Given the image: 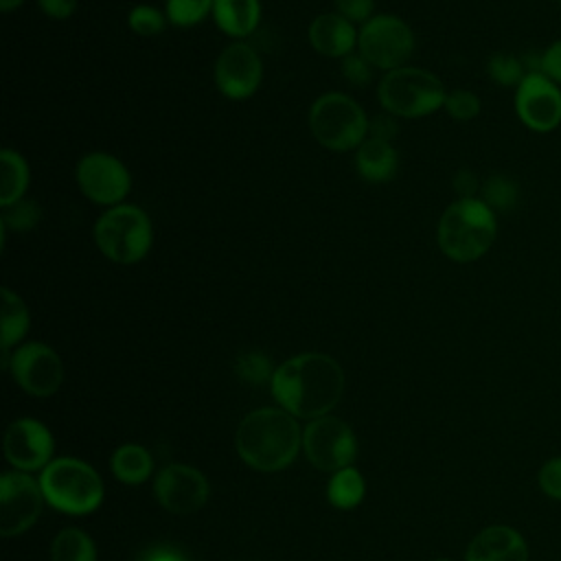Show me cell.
Wrapping results in <instances>:
<instances>
[{
    "label": "cell",
    "mask_w": 561,
    "mask_h": 561,
    "mask_svg": "<svg viewBox=\"0 0 561 561\" xmlns=\"http://www.w3.org/2000/svg\"><path fill=\"white\" fill-rule=\"evenodd\" d=\"M272 394L298 419L327 416L344 392V370L327 353H300L285 359L272 377Z\"/></svg>",
    "instance_id": "1"
},
{
    "label": "cell",
    "mask_w": 561,
    "mask_h": 561,
    "mask_svg": "<svg viewBox=\"0 0 561 561\" xmlns=\"http://www.w3.org/2000/svg\"><path fill=\"white\" fill-rule=\"evenodd\" d=\"M302 432L294 414L283 408L250 412L237 430V451L256 471H280L294 462Z\"/></svg>",
    "instance_id": "2"
},
{
    "label": "cell",
    "mask_w": 561,
    "mask_h": 561,
    "mask_svg": "<svg viewBox=\"0 0 561 561\" xmlns=\"http://www.w3.org/2000/svg\"><path fill=\"white\" fill-rule=\"evenodd\" d=\"M497 237L495 213L480 199L467 197L451 202L436 226L440 252L456 263L482 259Z\"/></svg>",
    "instance_id": "3"
},
{
    "label": "cell",
    "mask_w": 561,
    "mask_h": 561,
    "mask_svg": "<svg viewBox=\"0 0 561 561\" xmlns=\"http://www.w3.org/2000/svg\"><path fill=\"white\" fill-rule=\"evenodd\" d=\"M94 243L99 252L118 265L142 261L153 245V224L147 210L134 204L105 208L94 224Z\"/></svg>",
    "instance_id": "4"
},
{
    "label": "cell",
    "mask_w": 561,
    "mask_h": 561,
    "mask_svg": "<svg viewBox=\"0 0 561 561\" xmlns=\"http://www.w3.org/2000/svg\"><path fill=\"white\" fill-rule=\"evenodd\" d=\"M377 99L381 110L394 118H423L445 105L447 90L434 72L401 66L383 72L377 83Z\"/></svg>",
    "instance_id": "5"
},
{
    "label": "cell",
    "mask_w": 561,
    "mask_h": 561,
    "mask_svg": "<svg viewBox=\"0 0 561 561\" xmlns=\"http://www.w3.org/2000/svg\"><path fill=\"white\" fill-rule=\"evenodd\" d=\"M309 131L324 149L344 153L368 138V116L348 94L324 92L309 107Z\"/></svg>",
    "instance_id": "6"
},
{
    "label": "cell",
    "mask_w": 561,
    "mask_h": 561,
    "mask_svg": "<svg viewBox=\"0 0 561 561\" xmlns=\"http://www.w3.org/2000/svg\"><path fill=\"white\" fill-rule=\"evenodd\" d=\"M39 486L44 500L68 515H88L103 502L101 476L79 458H57L44 467Z\"/></svg>",
    "instance_id": "7"
},
{
    "label": "cell",
    "mask_w": 561,
    "mask_h": 561,
    "mask_svg": "<svg viewBox=\"0 0 561 561\" xmlns=\"http://www.w3.org/2000/svg\"><path fill=\"white\" fill-rule=\"evenodd\" d=\"M416 46L414 31L399 15H373L359 26L357 53L375 68L390 72L405 66Z\"/></svg>",
    "instance_id": "8"
},
{
    "label": "cell",
    "mask_w": 561,
    "mask_h": 561,
    "mask_svg": "<svg viewBox=\"0 0 561 561\" xmlns=\"http://www.w3.org/2000/svg\"><path fill=\"white\" fill-rule=\"evenodd\" d=\"M75 180L81 195L103 208L123 204L131 191V173L127 164L105 151L81 156L75 167Z\"/></svg>",
    "instance_id": "9"
},
{
    "label": "cell",
    "mask_w": 561,
    "mask_h": 561,
    "mask_svg": "<svg viewBox=\"0 0 561 561\" xmlns=\"http://www.w3.org/2000/svg\"><path fill=\"white\" fill-rule=\"evenodd\" d=\"M302 447L313 467L333 473L351 467L357 454V440L353 430L342 419L329 414L313 419L307 425L302 434Z\"/></svg>",
    "instance_id": "10"
},
{
    "label": "cell",
    "mask_w": 561,
    "mask_h": 561,
    "mask_svg": "<svg viewBox=\"0 0 561 561\" xmlns=\"http://www.w3.org/2000/svg\"><path fill=\"white\" fill-rule=\"evenodd\" d=\"M7 368L15 383L33 397H50L64 381V364L55 348L44 342L20 344L11 355Z\"/></svg>",
    "instance_id": "11"
},
{
    "label": "cell",
    "mask_w": 561,
    "mask_h": 561,
    "mask_svg": "<svg viewBox=\"0 0 561 561\" xmlns=\"http://www.w3.org/2000/svg\"><path fill=\"white\" fill-rule=\"evenodd\" d=\"M215 85L228 101H245L256 94L263 81V61L243 39L228 44L213 68Z\"/></svg>",
    "instance_id": "12"
},
{
    "label": "cell",
    "mask_w": 561,
    "mask_h": 561,
    "mask_svg": "<svg viewBox=\"0 0 561 561\" xmlns=\"http://www.w3.org/2000/svg\"><path fill=\"white\" fill-rule=\"evenodd\" d=\"M44 493L24 471H7L0 478V535L13 537L28 530L42 513Z\"/></svg>",
    "instance_id": "13"
},
{
    "label": "cell",
    "mask_w": 561,
    "mask_h": 561,
    "mask_svg": "<svg viewBox=\"0 0 561 561\" xmlns=\"http://www.w3.org/2000/svg\"><path fill=\"white\" fill-rule=\"evenodd\" d=\"M515 112L528 129L552 131L561 123V88L539 70L528 72L515 90Z\"/></svg>",
    "instance_id": "14"
},
{
    "label": "cell",
    "mask_w": 561,
    "mask_h": 561,
    "mask_svg": "<svg viewBox=\"0 0 561 561\" xmlns=\"http://www.w3.org/2000/svg\"><path fill=\"white\" fill-rule=\"evenodd\" d=\"M156 500L169 513H193L208 500L210 486L204 473L188 465H167L153 482Z\"/></svg>",
    "instance_id": "15"
},
{
    "label": "cell",
    "mask_w": 561,
    "mask_h": 561,
    "mask_svg": "<svg viewBox=\"0 0 561 561\" xmlns=\"http://www.w3.org/2000/svg\"><path fill=\"white\" fill-rule=\"evenodd\" d=\"M53 449V434L35 419H18L4 432V456L20 471L48 467Z\"/></svg>",
    "instance_id": "16"
},
{
    "label": "cell",
    "mask_w": 561,
    "mask_h": 561,
    "mask_svg": "<svg viewBox=\"0 0 561 561\" xmlns=\"http://www.w3.org/2000/svg\"><path fill=\"white\" fill-rule=\"evenodd\" d=\"M524 535L506 524L482 528L467 546L465 561H528Z\"/></svg>",
    "instance_id": "17"
},
{
    "label": "cell",
    "mask_w": 561,
    "mask_h": 561,
    "mask_svg": "<svg viewBox=\"0 0 561 561\" xmlns=\"http://www.w3.org/2000/svg\"><path fill=\"white\" fill-rule=\"evenodd\" d=\"M357 28L337 11L320 13L307 28V39L316 53L331 59H344L357 50Z\"/></svg>",
    "instance_id": "18"
},
{
    "label": "cell",
    "mask_w": 561,
    "mask_h": 561,
    "mask_svg": "<svg viewBox=\"0 0 561 561\" xmlns=\"http://www.w3.org/2000/svg\"><path fill=\"white\" fill-rule=\"evenodd\" d=\"M355 169L364 182H390L399 169V153L392 147V142L368 136L355 149Z\"/></svg>",
    "instance_id": "19"
},
{
    "label": "cell",
    "mask_w": 561,
    "mask_h": 561,
    "mask_svg": "<svg viewBox=\"0 0 561 561\" xmlns=\"http://www.w3.org/2000/svg\"><path fill=\"white\" fill-rule=\"evenodd\" d=\"M213 20L217 28L234 42L252 35L261 22L259 0H215Z\"/></svg>",
    "instance_id": "20"
},
{
    "label": "cell",
    "mask_w": 561,
    "mask_h": 561,
    "mask_svg": "<svg viewBox=\"0 0 561 561\" xmlns=\"http://www.w3.org/2000/svg\"><path fill=\"white\" fill-rule=\"evenodd\" d=\"M31 182V169L24 156L15 149L0 151V206H11L24 199Z\"/></svg>",
    "instance_id": "21"
},
{
    "label": "cell",
    "mask_w": 561,
    "mask_h": 561,
    "mask_svg": "<svg viewBox=\"0 0 561 561\" xmlns=\"http://www.w3.org/2000/svg\"><path fill=\"white\" fill-rule=\"evenodd\" d=\"M31 313L26 302L20 294H15L11 287H2V351H9L15 346L28 331Z\"/></svg>",
    "instance_id": "22"
},
{
    "label": "cell",
    "mask_w": 561,
    "mask_h": 561,
    "mask_svg": "<svg viewBox=\"0 0 561 561\" xmlns=\"http://www.w3.org/2000/svg\"><path fill=\"white\" fill-rule=\"evenodd\" d=\"M151 469H153L151 454L140 445H123L112 456V471L125 484L145 482Z\"/></svg>",
    "instance_id": "23"
},
{
    "label": "cell",
    "mask_w": 561,
    "mask_h": 561,
    "mask_svg": "<svg viewBox=\"0 0 561 561\" xmlns=\"http://www.w3.org/2000/svg\"><path fill=\"white\" fill-rule=\"evenodd\" d=\"M364 491H366V484L362 473L355 467H344L331 476L327 486V497L335 508L348 511L364 500Z\"/></svg>",
    "instance_id": "24"
},
{
    "label": "cell",
    "mask_w": 561,
    "mask_h": 561,
    "mask_svg": "<svg viewBox=\"0 0 561 561\" xmlns=\"http://www.w3.org/2000/svg\"><path fill=\"white\" fill-rule=\"evenodd\" d=\"M50 561H96L94 541L79 528H64L53 539Z\"/></svg>",
    "instance_id": "25"
},
{
    "label": "cell",
    "mask_w": 561,
    "mask_h": 561,
    "mask_svg": "<svg viewBox=\"0 0 561 561\" xmlns=\"http://www.w3.org/2000/svg\"><path fill=\"white\" fill-rule=\"evenodd\" d=\"M480 199L493 210V213H508L517 206L519 199V186L508 175H491L484 180L480 188Z\"/></svg>",
    "instance_id": "26"
},
{
    "label": "cell",
    "mask_w": 561,
    "mask_h": 561,
    "mask_svg": "<svg viewBox=\"0 0 561 561\" xmlns=\"http://www.w3.org/2000/svg\"><path fill=\"white\" fill-rule=\"evenodd\" d=\"M215 0H167L164 13L169 24L178 28H191L213 15Z\"/></svg>",
    "instance_id": "27"
},
{
    "label": "cell",
    "mask_w": 561,
    "mask_h": 561,
    "mask_svg": "<svg viewBox=\"0 0 561 561\" xmlns=\"http://www.w3.org/2000/svg\"><path fill=\"white\" fill-rule=\"evenodd\" d=\"M486 75L497 85H504V88L515 85L517 88L522 83V79L528 75V68L522 61V57H517L513 53H495L486 61Z\"/></svg>",
    "instance_id": "28"
},
{
    "label": "cell",
    "mask_w": 561,
    "mask_h": 561,
    "mask_svg": "<svg viewBox=\"0 0 561 561\" xmlns=\"http://www.w3.org/2000/svg\"><path fill=\"white\" fill-rule=\"evenodd\" d=\"M42 219V208L35 199H20L11 206L2 208V217H0V228L4 230H13V232H28L31 228H35Z\"/></svg>",
    "instance_id": "29"
},
{
    "label": "cell",
    "mask_w": 561,
    "mask_h": 561,
    "mask_svg": "<svg viewBox=\"0 0 561 561\" xmlns=\"http://www.w3.org/2000/svg\"><path fill=\"white\" fill-rule=\"evenodd\" d=\"M167 22H169L167 13H162L153 4H136L127 13V26L131 28V33H136L140 37L160 35L164 31Z\"/></svg>",
    "instance_id": "30"
},
{
    "label": "cell",
    "mask_w": 561,
    "mask_h": 561,
    "mask_svg": "<svg viewBox=\"0 0 561 561\" xmlns=\"http://www.w3.org/2000/svg\"><path fill=\"white\" fill-rule=\"evenodd\" d=\"M234 370H237V375H239L241 381L252 383V386H259V383H265L267 379L272 381L276 368H272V362H270L267 355H263V353H259V351H250V353H243V355L237 359Z\"/></svg>",
    "instance_id": "31"
},
{
    "label": "cell",
    "mask_w": 561,
    "mask_h": 561,
    "mask_svg": "<svg viewBox=\"0 0 561 561\" xmlns=\"http://www.w3.org/2000/svg\"><path fill=\"white\" fill-rule=\"evenodd\" d=\"M443 107L456 121H473L480 114L482 103H480V96L476 92L458 88V90L447 92V99H445Z\"/></svg>",
    "instance_id": "32"
},
{
    "label": "cell",
    "mask_w": 561,
    "mask_h": 561,
    "mask_svg": "<svg viewBox=\"0 0 561 561\" xmlns=\"http://www.w3.org/2000/svg\"><path fill=\"white\" fill-rule=\"evenodd\" d=\"M340 70H342V77L355 85V88H366L370 81H373V66L355 50L351 55H346L344 59H340Z\"/></svg>",
    "instance_id": "33"
},
{
    "label": "cell",
    "mask_w": 561,
    "mask_h": 561,
    "mask_svg": "<svg viewBox=\"0 0 561 561\" xmlns=\"http://www.w3.org/2000/svg\"><path fill=\"white\" fill-rule=\"evenodd\" d=\"M537 484L546 497L561 502V456H552L541 465Z\"/></svg>",
    "instance_id": "34"
},
{
    "label": "cell",
    "mask_w": 561,
    "mask_h": 561,
    "mask_svg": "<svg viewBox=\"0 0 561 561\" xmlns=\"http://www.w3.org/2000/svg\"><path fill=\"white\" fill-rule=\"evenodd\" d=\"M335 11L353 24H364L373 18L375 0H333Z\"/></svg>",
    "instance_id": "35"
},
{
    "label": "cell",
    "mask_w": 561,
    "mask_h": 561,
    "mask_svg": "<svg viewBox=\"0 0 561 561\" xmlns=\"http://www.w3.org/2000/svg\"><path fill=\"white\" fill-rule=\"evenodd\" d=\"M537 70L550 77L557 85H561V39L552 42L539 57H537Z\"/></svg>",
    "instance_id": "36"
},
{
    "label": "cell",
    "mask_w": 561,
    "mask_h": 561,
    "mask_svg": "<svg viewBox=\"0 0 561 561\" xmlns=\"http://www.w3.org/2000/svg\"><path fill=\"white\" fill-rule=\"evenodd\" d=\"M480 188H482V186H480V182H478V178H476V173H473L471 169L462 167V169H458V171L454 173V191H456L458 199L476 197V193H478Z\"/></svg>",
    "instance_id": "37"
},
{
    "label": "cell",
    "mask_w": 561,
    "mask_h": 561,
    "mask_svg": "<svg viewBox=\"0 0 561 561\" xmlns=\"http://www.w3.org/2000/svg\"><path fill=\"white\" fill-rule=\"evenodd\" d=\"M394 134H397V123H394L392 114L383 112V114H379L375 118H368V136L370 138H381V140L392 142Z\"/></svg>",
    "instance_id": "38"
},
{
    "label": "cell",
    "mask_w": 561,
    "mask_h": 561,
    "mask_svg": "<svg viewBox=\"0 0 561 561\" xmlns=\"http://www.w3.org/2000/svg\"><path fill=\"white\" fill-rule=\"evenodd\" d=\"M37 7L53 20H68L77 11V0H37Z\"/></svg>",
    "instance_id": "39"
},
{
    "label": "cell",
    "mask_w": 561,
    "mask_h": 561,
    "mask_svg": "<svg viewBox=\"0 0 561 561\" xmlns=\"http://www.w3.org/2000/svg\"><path fill=\"white\" fill-rule=\"evenodd\" d=\"M145 561H184V559L171 550H156Z\"/></svg>",
    "instance_id": "40"
},
{
    "label": "cell",
    "mask_w": 561,
    "mask_h": 561,
    "mask_svg": "<svg viewBox=\"0 0 561 561\" xmlns=\"http://www.w3.org/2000/svg\"><path fill=\"white\" fill-rule=\"evenodd\" d=\"M26 0H0V11L2 13H11V11H15L18 7H22Z\"/></svg>",
    "instance_id": "41"
},
{
    "label": "cell",
    "mask_w": 561,
    "mask_h": 561,
    "mask_svg": "<svg viewBox=\"0 0 561 561\" xmlns=\"http://www.w3.org/2000/svg\"><path fill=\"white\" fill-rule=\"evenodd\" d=\"M434 561H451V559H434Z\"/></svg>",
    "instance_id": "42"
},
{
    "label": "cell",
    "mask_w": 561,
    "mask_h": 561,
    "mask_svg": "<svg viewBox=\"0 0 561 561\" xmlns=\"http://www.w3.org/2000/svg\"><path fill=\"white\" fill-rule=\"evenodd\" d=\"M559 4H561V0H559Z\"/></svg>",
    "instance_id": "43"
}]
</instances>
